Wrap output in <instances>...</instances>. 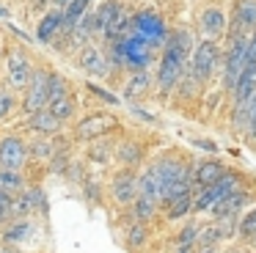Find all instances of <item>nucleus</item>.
<instances>
[{
	"label": "nucleus",
	"instance_id": "a18cd8bd",
	"mask_svg": "<svg viewBox=\"0 0 256 253\" xmlns=\"http://www.w3.org/2000/svg\"><path fill=\"white\" fill-rule=\"evenodd\" d=\"M0 16L6 20V16H12V11H8V8H3V6H0Z\"/></svg>",
	"mask_w": 256,
	"mask_h": 253
},
{
	"label": "nucleus",
	"instance_id": "58836bf2",
	"mask_svg": "<svg viewBox=\"0 0 256 253\" xmlns=\"http://www.w3.org/2000/svg\"><path fill=\"white\" fill-rule=\"evenodd\" d=\"M196 253H220L218 245H206V248H196Z\"/></svg>",
	"mask_w": 256,
	"mask_h": 253
},
{
	"label": "nucleus",
	"instance_id": "2f4dec72",
	"mask_svg": "<svg viewBox=\"0 0 256 253\" xmlns=\"http://www.w3.org/2000/svg\"><path fill=\"white\" fill-rule=\"evenodd\" d=\"M245 138H248V143L256 148V94L248 102V126H245Z\"/></svg>",
	"mask_w": 256,
	"mask_h": 253
},
{
	"label": "nucleus",
	"instance_id": "a211bd4d",
	"mask_svg": "<svg viewBox=\"0 0 256 253\" xmlns=\"http://www.w3.org/2000/svg\"><path fill=\"white\" fill-rule=\"evenodd\" d=\"M146 157V146H140V143L135 140H122L116 143V162H122L124 168H135V165H140Z\"/></svg>",
	"mask_w": 256,
	"mask_h": 253
},
{
	"label": "nucleus",
	"instance_id": "aec40b11",
	"mask_svg": "<svg viewBox=\"0 0 256 253\" xmlns=\"http://www.w3.org/2000/svg\"><path fill=\"white\" fill-rule=\"evenodd\" d=\"M28 187V176L22 174V170H6L0 168V192L3 196H20V192Z\"/></svg>",
	"mask_w": 256,
	"mask_h": 253
},
{
	"label": "nucleus",
	"instance_id": "b1692460",
	"mask_svg": "<svg viewBox=\"0 0 256 253\" xmlns=\"http://www.w3.org/2000/svg\"><path fill=\"white\" fill-rule=\"evenodd\" d=\"M88 6H91V0H72V3L64 8V36H69V33L74 30V25L86 16Z\"/></svg>",
	"mask_w": 256,
	"mask_h": 253
},
{
	"label": "nucleus",
	"instance_id": "5701e85b",
	"mask_svg": "<svg viewBox=\"0 0 256 253\" xmlns=\"http://www.w3.org/2000/svg\"><path fill=\"white\" fill-rule=\"evenodd\" d=\"M86 157H88L91 162H96V165H108L113 157H116V143L108 140V138H100V140H94L88 146Z\"/></svg>",
	"mask_w": 256,
	"mask_h": 253
},
{
	"label": "nucleus",
	"instance_id": "ea45409f",
	"mask_svg": "<svg viewBox=\"0 0 256 253\" xmlns=\"http://www.w3.org/2000/svg\"><path fill=\"white\" fill-rule=\"evenodd\" d=\"M0 253H25L22 248H14V245H0Z\"/></svg>",
	"mask_w": 256,
	"mask_h": 253
},
{
	"label": "nucleus",
	"instance_id": "f03ea898",
	"mask_svg": "<svg viewBox=\"0 0 256 253\" xmlns=\"http://www.w3.org/2000/svg\"><path fill=\"white\" fill-rule=\"evenodd\" d=\"M223 64V52H220V44L212 42V38H204V42L196 44L193 50V58H190V69H193L196 80L201 82V86H206V82L212 80V74L218 72V66Z\"/></svg>",
	"mask_w": 256,
	"mask_h": 253
},
{
	"label": "nucleus",
	"instance_id": "f704fd0d",
	"mask_svg": "<svg viewBox=\"0 0 256 253\" xmlns=\"http://www.w3.org/2000/svg\"><path fill=\"white\" fill-rule=\"evenodd\" d=\"M88 91H94V94H96V96H100V99H105V102H108V104H118V99H116V96H113V94H110V91H105V88H96V86H91V82H88Z\"/></svg>",
	"mask_w": 256,
	"mask_h": 253
},
{
	"label": "nucleus",
	"instance_id": "473e14b6",
	"mask_svg": "<svg viewBox=\"0 0 256 253\" xmlns=\"http://www.w3.org/2000/svg\"><path fill=\"white\" fill-rule=\"evenodd\" d=\"M14 104H17V99H14L12 91H0V118H6L14 110Z\"/></svg>",
	"mask_w": 256,
	"mask_h": 253
},
{
	"label": "nucleus",
	"instance_id": "c9c22d12",
	"mask_svg": "<svg viewBox=\"0 0 256 253\" xmlns=\"http://www.w3.org/2000/svg\"><path fill=\"white\" fill-rule=\"evenodd\" d=\"M193 146L204 148V152H212V154L218 152V143H215V140H204V138H196V140H193Z\"/></svg>",
	"mask_w": 256,
	"mask_h": 253
},
{
	"label": "nucleus",
	"instance_id": "7ed1b4c3",
	"mask_svg": "<svg viewBox=\"0 0 256 253\" xmlns=\"http://www.w3.org/2000/svg\"><path fill=\"white\" fill-rule=\"evenodd\" d=\"M130 33H135V36H140L149 47H154V50H160V47H166V42H168V28H166V22H162V16L160 14H154V11H138V14H132V28H130Z\"/></svg>",
	"mask_w": 256,
	"mask_h": 253
},
{
	"label": "nucleus",
	"instance_id": "7c9ffc66",
	"mask_svg": "<svg viewBox=\"0 0 256 253\" xmlns=\"http://www.w3.org/2000/svg\"><path fill=\"white\" fill-rule=\"evenodd\" d=\"M74 108H78L74 94H69V96L58 99V102H50V108H47V110H52V113H56L61 121H66V118H72V116H74Z\"/></svg>",
	"mask_w": 256,
	"mask_h": 253
},
{
	"label": "nucleus",
	"instance_id": "1a4fd4ad",
	"mask_svg": "<svg viewBox=\"0 0 256 253\" xmlns=\"http://www.w3.org/2000/svg\"><path fill=\"white\" fill-rule=\"evenodd\" d=\"M36 231H39L36 218H12L8 223H3L0 240H3V245L22 248V245H28V240L36 234Z\"/></svg>",
	"mask_w": 256,
	"mask_h": 253
},
{
	"label": "nucleus",
	"instance_id": "ddd939ff",
	"mask_svg": "<svg viewBox=\"0 0 256 253\" xmlns=\"http://www.w3.org/2000/svg\"><path fill=\"white\" fill-rule=\"evenodd\" d=\"M152 86H154V77L146 72H132L130 80H124V99L127 102H140L152 94Z\"/></svg>",
	"mask_w": 256,
	"mask_h": 253
},
{
	"label": "nucleus",
	"instance_id": "0eeeda50",
	"mask_svg": "<svg viewBox=\"0 0 256 253\" xmlns=\"http://www.w3.org/2000/svg\"><path fill=\"white\" fill-rule=\"evenodd\" d=\"M28 143L20 135H3L0 138V168L6 170H25L28 165Z\"/></svg>",
	"mask_w": 256,
	"mask_h": 253
},
{
	"label": "nucleus",
	"instance_id": "393cba45",
	"mask_svg": "<svg viewBox=\"0 0 256 253\" xmlns=\"http://www.w3.org/2000/svg\"><path fill=\"white\" fill-rule=\"evenodd\" d=\"M122 11V0H105V3L96 8V36H105L108 25L113 22V16Z\"/></svg>",
	"mask_w": 256,
	"mask_h": 253
},
{
	"label": "nucleus",
	"instance_id": "c756f323",
	"mask_svg": "<svg viewBox=\"0 0 256 253\" xmlns=\"http://www.w3.org/2000/svg\"><path fill=\"white\" fill-rule=\"evenodd\" d=\"M69 82H66V77L64 74H58V72H50V102H58V99H64V96H69ZM50 108V104H47Z\"/></svg>",
	"mask_w": 256,
	"mask_h": 253
},
{
	"label": "nucleus",
	"instance_id": "dca6fc26",
	"mask_svg": "<svg viewBox=\"0 0 256 253\" xmlns=\"http://www.w3.org/2000/svg\"><path fill=\"white\" fill-rule=\"evenodd\" d=\"M149 236H152V228L149 223H140V220H132L124 226V248L132 253H140L146 245H149Z\"/></svg>",
	"mask_w": 256,
	"mask_h": 253
},
{
	"label": "nucleus",
	"instance_id": "4be33fe9",
	"mask_svg": "<svg viewBox=\"0 0 256 253\" xmlns=\"http://www.w3.org/2000/svg\"><path fill=\"white\" fill-rule=\"evenodd\" d=\"M234 22L248 33L256 30V0H237L234 3Z\"/></svg>",
	"mask_w": 256,
	"mask_h": 253
},
{
	"label": "nucleus",
	"instance_id": "9d476101",
	"mask_svg": "<svg viewBox=\"0 0 256 253\" xmlns=\"http://www.w3.org/2000/svg\"><path fill=\"white\" fill-rule=\"evenodd\" d=\"M228 165L226 162H220V160H215V157H206V160H198L196 162V168H193V184H196V190H204V187H212V184H218L220 179H226L228 176Z\"/></svg>",
	"mask_w": 256,
	"mask_h": 253
},
{
	"label": "nucleus",
	"instance_id": "20e7f679",
	"mask_svg": "<svg viewBox=\"0 0 256 253\" xmlns=\"http://www.w3.org/2000/svg\"><path fill=\"white\" fill-rule=\"evenodd\" d=\"M118 130V116L110 110H94V113L83 116L74 126V138L78 140H100L108 138L110 132Z\"/></svg>",
	"mask_w": 256,
	"mask_h": 253
},
{
	"label": "nucleus",
	"instance_id": "bb28decb",
	"mask_svg": "<svg viewBox=\"0 0 256 253\" xmlns=\"http://www.w3.org/2000/svg\"><path fill=\"white\" fill-rule=\"evenodd\" d=\"M240 240H242L245 245L256 248V206L240 218Z\"/></svg>",
	"mask_w": 256,
	"mask_h": 253
},
{
	"label": "nucleus",
	"instance_id": "72a5a7b5",
	"mask_svg": "<svg viewBox=\"0 0 256 253\" xmlns=\"http://www.w3.org/2000/svg\"><path fill=\"white\" fill-rule=\"evenodd\" d=\"M12 204H14L12 196H3L0 192V223H8L12 220Z\"/></svg>",
	"mask_w": 256,
	"mask_h": 253
},
{
	"label": "nucleus",
	"instance_id": "a878e982",
	"mask_svg": "<svg viewBox=\"0 0 256 253\" xmlns=\"http://www.w3.org/2000/svg\"><path fill=\"white\" fill-rule=\"evenodd\" d=\"M56 152H58L56 135H52V138L39 135L34 143H28V154H30L34 160H52V157H56Z\"/></svg>",
	"mask_w": 256,
	"mask_h": 253
},
{
	"label": "nucleus",
	"instance_id": "412c9836",
	"mask_svg": "<svg viewBox=\"0 0 256 253\" xmlns=\"http://www.w3.org/2000/svg\"><path fill=\"white\" fill-rule=\"evenodd\" d=\"M157 212H160V204L152 201V198H146V196H140V192L132 201V206H130V218L140 220V223H152V220L157 218Z\"/></svg>",
	"mask_w": 256,
	"mask_h": 253
},
{
	"label": "nucleus",
	"instance_id": "c85d7f7f",
	"mask_svg": "<svg viewBox=\"0 0 256 253\" xmlns=\"http://www.w3.org/2000/svg\"><path fill=\"white\" fill-rule=\"evenodd\" d=\"M220 242H223V234H220V228L215 226V220H212V223H204V226H201V231H198V242H196V248L220 245Z\"/></svg>",
	"mask_w": 256,
	"mask_h": 253
},
{
	"label": "nucleus",
	"instance_id": "4468645a",
	"mask_svg": "<svg viewBox=\"0 0 256 253\" xmlns=\"http://www.w3.org/2000/svg\"><path fill=\"white\" fill-rule=\"evenodd\" d=\"M201 30H204L206 38L218 42V38L226 33V14H223L220 6H206L201 11Z\"/></svg>",
	"mask_w": 256,
	"mask_h": 253
},
{
	"label": "nucleus",
	"instance_id": "423d86ee",
	"mask_svg": "<svg viewBox=\"0 0 256 253\" xmlns=\"http://www.w3.org/2000/svg\"><path fill=\"white\" fill-rule=\"evenodd\" d=\"M138 182H140V174L135 168H118L110 176V184H108L113 201L118 206H132V201L138 198Z\"/></svg>",
	"mask_w": 256,
	"mask_h": 253
},
{
	"label": "nucleus",
	"instance_id": "6e6552de",
	"mask_svg": "<svg viewBox=\"0 0 256 253\" xmlns=\"http://www.w3.org/2000/svg\"><path fill=\"white\" fill-rule=\"evenodd\" d=\"M34 66H30L28 55L22 52V50H12V52L6 55V82L8 88H14V91H25L30 82V77H34Z\"/></svg>",
	"mask_w": 256,
	"mask_h": 253
},
{
	"label": "nucleus",
	"instance_id": "9b49d317",
	"mask_svg": "<svg viewBox=\"0 0 256 253\" xmlns=\"http://www.w3.org/2000/svg\"><path fill=\"white\" fill-rule=\"evenodd\" d=\"M25 130L36 132V135H44V138H52V135H61L64 132V121L58 118L52 110H39V113H30L25 118Z\"/></svg>",
	"mask_w": 256,
	"mask_h": 253
},
{
	"label": "nucleus",
	"instance_id": "4c0bfd02",
	"mask_svg": "<svg viewBox=\"0 0 256 253\" xmlns=\"http://www.w3.org/2000/svg\"><path fill=\"white\" fill-rule=\"evenodd\" d=\"M220 253H254V250H250V245L248 248L245 245H228L226 250H220Z\"/></svg>",
	"mask_w": 256,
	"mask_h": 253
},
{
	"label": "nucleus",
	"instance_id": "e433bc0d",
	"mask_svg": "<svg viewBox=\"0 0 256 253\" xmlns=\"http://www.w3.org/2000/svg\"><path fill=\"white\" fill-rule=\"evenodd\" d=\"M248 60H256V30L248 38Z\"/></svg>",
	"mask_w": 256,
	"mask_h": 253
},
{
	"label": "nucleus",
	"instance_id": "79ce46f5",
	"mask_svg": "<svg viewBox=\"0 0 256 253\" xmlns=\"http://www.w3.org/2000/svg\"><path fill=\"white\" fill-rule=\"evenodd\" d=\"M135 113H138L144 121H154V116H152V113H146V110H138V108H135Z\"/></svg>",
	"mask_w": 256,
	"mask_h": 253
},
{
	"label": "nucleus",
	"instance_id": "37998d69",
	"mask_svg": "<svg viewBox=\"0 0 256 253\" xmlns=\"http://www.w3.org/2000/svg\"><path fill=\"white\" fill-rule=\"evenodd\" d=\"M176 253H196V245H182L176 248Z\"/></svg>",
	"mask_w": 256,
	"mask_h": 253
},
{
	"label": "nucleus",
	"instance_id": "a19ab883",
	"mask_svg": "<svg viewBox=\"0 0 256 253\" xmlns=\"http://www.w3.org/2000/svg\"><path fill=\"white\" fill-rule=\"evenodd\" d=\"M47 3H56V0H30V6H34V8H44Z\"/></svg>",
	"mask_w": 256,
	"mask_h": 253
},
{
	"label": "nucleus",
	"instance_id": "cd10ccee",
	"mask_svg": "<svg viewBox=\"0 0 256 253\" xmlns=\"http://www.w3.org/2000/svg\"><path fill=\"white\" fill-rule=\"evenodd\" d=\"M198 231H201V223H196V220H184V226L179 228V234L174 236L176 248H182V245H196V242H198Z\"/></svg>",
	"mask_w": 256,
	"mask_h": 253
},
{
	"label": "nucleus",
	"instance_id": "6ab92c4d",
	"mask_svg": "<svg viewBox=\"0 0 256 253\" xmlns=\"http://www.w3.org/2000/svg\"><path fill=\"white\" fill-rule=\"evenodd\" d=\"M193 206H196V190H190V192H184V196H179L176 201L166 204L160 212H162V218H166L168 223H174V220L188 218V214L193 212Z\"/></svg>",
	"mask_w": 256,
	"mask_h": 253
},
{
	"label": "nucleus",
	"instance_id": "f257e3e1",
	"mask_svg": "<svg viewBox=\"0 0 256 253\" xmlns=\"http://www.w3.org/2000/svg\"><path fill=\"white\" fill-rule=\"evenodd\" d=\"M237 187H242V174L240 170H228L226 179H220L218 184L204 187V190H196V206L193 214H210L218 204H223L228 196H232Z\"/></svg>",
	"mask_w": 256,
	"mask_h": 253
},
{
	"label": "nucleus",
	"instance_id": "c03bdc74",
	"mask_svg": "<svg viewBox=\"0 0 256 253\" xmlns=\"http://www.w3.org/2000/svg\"><path fill=\"white\" fill-rule=\"evenodd\" d=\"M69 3H72V0H56V3H52V6H56V8H61V11H64V8H66V6H69Z\"/></svg>",
	"mask_w": 256,
	"mask_h": 253
},
{
	"label": "nucleus",
	"instance_id": "39448f33",
	"mask_svg": "<svg viewBox=\"0 0 256 253\" xmlns=\"http://www.w3.org/2000/svg\"><path fill=\"white\" fill-rule=\"evenodd\" d=\"M50 104V72L47 69H36L30 77L28 88L22 91V110L25 113H39Z\"/></svg>",
	"mask_w": 256,
	"mask_h": 253
},
{
	"label": "nucleus",
	"instance_id": "f8f14e48",
	"mask_svg": "<svg viewBox=\"0 0 256 253\" xmlns=\"http://www.w3.org/2000/svg\"><path fill=\"white\" fill-rule=\"evenodd\" d=\"M80 66H83L88 74L105 77L108 72H110V58L102 52V47H96V44L88 42L86 47H80Z\"/></svg>",
	"mask_w": 256,
	"mask_h": 253
},
{
	"label": "nucleus",
	"instance_id": "2eb2a0df",
	"mask_svg": "<svg viewBox=\"0 0 256 253\" xmlns=\"http://www.w3.org/2000/svg\"><path fill=\"white\" fill-rule=\"evenodd\" d=\"M56 36H64V11L61 8H50L39 20V28H36V38L42 44H50Z\"/></svg>",
	"mask_w": 256,
	"mask_h": 253
},
{
	"label": "nucleus",
	"instance_id": "f3484780",
	"mask_svg": "<svg viewBox=\"0 0 256 253\" xmlns=\"http://www.w3.org/2000/svg\"><path fill=\"white\" fill-rule=\"evenodd\" d=\"M234 104H248L250 96L256 94V60H248L240 74L237 86H234Z\"/></svg>",
	"mask_w": 256,
	"mask_h": 253
}]
</instances>
